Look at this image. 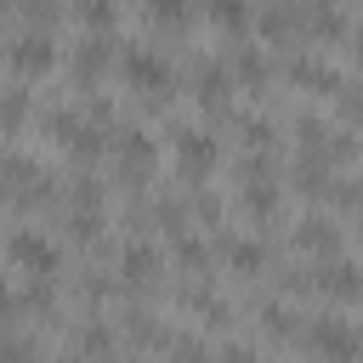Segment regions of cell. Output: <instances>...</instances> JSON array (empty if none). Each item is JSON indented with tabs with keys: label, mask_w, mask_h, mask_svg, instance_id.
Masks as SVG:
<instances>
[{
	"label": "cell",
	"mask_w": 363,
	"mask_h": 363,
	"mask_svg": "<svg viewBox=\"0 0 363 363\" xmlns=\"http://www.w3.org/2000/svg\"><path fill=\"white\" fill-rule=\"evenodd\" d=\"M102 159H108V170H113L119 182L147 187V182H153V170H159V142H153L142 125H113V130H108Z\"/></svg>",
	"instance_id": "6da1fadb"
},
{
	"label": "cell",
	"mask_w": 363,
	"mask_h": 363,
	"mask_svg": "<svg viewBox=\"0 0 363 363\" xmlns=\"http://www.w3.org/2000/svg\"><path fill=\"white\" fill-rule=\"evenodd\" d=\"M108 363H147V357H142V352H113Z\"/></svg>",
	"instance_id": "4316f807"
},
{
	"label": "cell",
	"mask_w": 363,
	"mask_h": 363,
	"mask_svg": "<svg viewBox=\"0 0 363 363\" xmlns=\"http://www.w3.org/2000/svg\"><path fill=\"white\" fill-rule=\"evenodd\" d=\"M113 34H79L74 40V51H68V68H74V79L85 85V79H102L108 68H113Z\"/></svg>",
	"instance_id": "9c48e42d"
},
{
	"label": "cell",
	"mask_w": 363,
	"mask_h": 363,
	"mask_svg": "<svg viewBox=\"0 0 363 363\" xmlns=\"http://www.w3.org/2000/svg\"><path fill=\"white\" fill-rule=\"evenodd\" d=\"M113 62H119V74H125V85H130L136 96L164 102V96L176 91V62H170L164 51H153V45H130V51H119Z\"/></svg>",
	"instance_id": "277c9868"
},
{
	"label": "cell",
	"mask_w": 363,
	"mask_h": 363,
	"mask_svg": "<svg viewBox=\"0 0 363 363\" xmlns=\"http://www.w3.org/2000/svg\"><path fill=\"white\" fill-rule=\"evenodd\" d=\"M45 363H85L79 352H57V357H45Z\"/></svg>",
	"instance_id": "83f0119b"
},
{
	"label": "cell",
	"mask_w": 363,
	"mask_h": 363,
	"mask_svg": "<svg viewBox=\"0 0 363 363\" xmlns=\"http://www.w3.org/2000/svg\"><path fill=\"white\" fill-rule=\"evenodd\" d=\"M238 204H244L255 221H272V216H278V187H272V176H267V182H244V187H238Z\"/></svg>",
	"instance_id": "ac0fdd59"
},
{
	"label": "cell",
	"mask_w": 363,
	"mask_h": 363,
	"mask_svg": "<svg viewBox=\"0 0 363 363\" xmlns=\"http://www.w3.org/2000/svg\"><path fill=\"white\" fill-rule=\"evenodd\" d=\"M193 96H199V108L216 113V119L233 108V79H227V62H221V57H204V62L193 68Z\"/></svg>",
	"instance_id": "ba28073f"
},
{
	"label": "cell",
	"mask_w": 363,
	"mask_h": 363,
	"mask_svg": "<svg viewBox=\"0 0 363 363\" xmlns=\"http://www.w3.org/2000/svg\"><path fill=\"white\" fill-rule=\"evenodd\" d=\"M23 119H28V91H23V85L0 91V136H17Z\"/></svg>",
	"instance_id": "7402d4cb"
},
{
	"label": "cell",
	"mask_w": 363,
	"mask_h": 363,
	"mask_svg": "<svg viewBox=\"0 0 363 363\" xmlns=\"http://www.w3.org/2000/svg\"><path fill=\"white\" fill-rule=\"evenodd\" d=\"M295 244H301V250H318V255H340V250H346V233H340L329 216H301V221H295Z\"/></svg>",
	"instance_id": "5bb4252c"
},
{
	"label": "cell",
	"mask_w": 363,
	"mask_h": 363,
	"mask_svg": "<svg viewBox=\"0 0 363 363\" xmlns=\"http://www.w3.org/2000/svg\"><path fill=\"white\" fill-rule=\"evenodd\" d=\"M261 329L278 335V340H295V335H301V318H295L289 301H261Z\"/></svg>",
	"instance_id": "ffe728a7"
},
{
	"label": "cell",
	"mask_w": 363,
	"mask_h": 363,
	"mask_svg": "<svg viewBox=\"0 0 363 363\" xmlns=\"http://www.w3.org/2000/svg\"><path fill=\"white\" fill-rule=\"evenodd\" d=\"M0 255H6L17 272H28V278H57V272H62V244H57L45 227H28V221L0 238Z\"/></svg>",
	"instance_id": "3957f363"
},
{
	"label": "cell",
	"mask_w": 363,
	"mask_h": 363,
	"mask_svg": "<svg viewBox=\"0 0 363 363\" xmlns=\"http://www.w3.org/2000/svg\"><path fill=\"white\" fill-rule=\"evenodd\" d=\"M216 363H261V352H255L250 340H227V346L216 352Z\"/></svg>",
	"instance_id": "d4e9b609"
},
{
	"label": "cell",
	"mask_w": 363,
	"mask_h": 363,
	"mask_svg": "<svg viewBox=\"0 0 363 363\" xmlns=\"http://www.w3.org/2000/svg\"><path fill=\"white\" fill-rule=\"evenodd\" d=\"M221 62H227V79H233V91H238V85H244V91H261V85L272 79V57H267L261 45H233Z\"/></svg>",
	"instance_id": "30bf717a"
},
{
	"label": "cell",
	"mask_w": 363,
	"mask_h": 363,
	"mask_svg": "<svg viewBox=\"0 0 363 363\" xmlns=\"http://www.w3.org/2000/svg\"><path fill=\"white\" fill-rule=\"evenodd\" d=\"M204 11H210V23H221V28H244V23H250V0H204Z\"/></svg>",
	"instance_id": "cb8c5ba5"
},
{
	"label": "cell",
	"mask_w": 363,
	"mask_h": 363,
	"mask_svg": "<svg viewBox=\"0 0 363 363\" xmlns=\"http://www.w3.org/2000/svg\"><path fill=\"white\" fill-rule=\"evenodd\" d=\"M62 11H68L85 34H113V23H119V6H113V0H68Z\"/></svg>",
	"instance_id": "2e32d148"
},
{
	"label": "cell",
	"mask_w": 363,
	"mask_h": 363,
	"mask_svg": "<svg viewBox=\"0 0 363 363\" xmlns=\"http://www.w3.org/2000/svg\"><path fill=\"white\" fill-rule=\"evenodd\" d=\"M68 352H79L85 363H108V357L119 352V329H113L108 318L91 312L85 323H74V346H68Z\"/></svg>",
	"instance_id": "8fae6325"
},
{
	"label": "cell",
	"mask_w": 363,
	"mask_h": 363,
	"mask_svg": "<svg viewBox=\"0 0 363 363\" xmlns=\"http://www.w3.org/2000/svg\"><path fill=\"white\" fill-rule=\"evenodd\" d=\"M11 318H17V289L0 278V323H11Z\"/></svg>",
	"instance_id": "484cf974"
},
{
	"label": "cell",
	"mask_w": 363,
	"mask_h": 363,
	"mask_svg": "<svg viewBox=\"0 0 363 363\" xmlns=\"http://www.w3.org/2000/svg\"><path fill=\"white\" fill-rule=\"evenodd\" d=\"M301 335H306V346L318 352V363H357V329H352V318L323 312V318H312Z\"/></svg>",
	"instance_id": "8992f818"
},
{
	"label": "cell",
	"mask_w": 363,
	"mask_h": 363,
	"mask_svg": "<svg viewBox=\"0 0 363 363\" xmlns=\"http://www.w3.org/2000/svg\"><path fill=\"white\" fill-rule=\"evenodd\" d=\"M221 255H227V267H233V272H244V278L267 272V261H272V250H267L261 238H250V233H238V238H221Z\"/></svg>",
	"instance_id": "9a60e30c"
},
{
	"label": "cell",
	"mask_w": 363,
	"mask_h": 363,
	"mask_svg": "<svg viewBox=\"0 0 363 363\" xmlns=\"http://www.w3.org/2000/svg\"><path fill=\"white\" fill-rule=\"evenodd\" d=\"M170 159H176V176L204 187L216 170H221V142L204 130V125H187V119H170Z\"/></svg>",
	"instance_id": "7a4b0ae2"
},
{
	"label": "cell",
	"mask_w": 363,
	"mask_h": 363,
	"mask_svg": "<svg viewBox=\"0 0 363 363\" xmlns=\"http://www.w3.org/2000/svg\"><path fill=\"white\" fill-rule=\"evenodd\" d=\"M284 79H289V85H301V91H318V96L346 85V79H340V74H335L323 57H306V51H295V57L284 62Z\"/></svg>",
	"instance_id": "7c38bea8"
},
{
	"label": "cell",
	"mask_w": 363,
	"mask_h": 363,
	"mask_svg": "<svg viewBox=\"0 0 363 363\" xmlns=\"http://www.w3.org/2000/svg\"><path fill=\"white\" fill-rule=\"evenodd\" d=\"M164 352H170L176 363H216L210 340H204V335H193V329H182V335L170 329V335H164Z\"/></svg>",
	"instance_id": "d6986e66"
},
{
	"label": "cell",
	"mask_w": 363,
	"mask_h": 363,
	"mask_svg": "<svg viewBox=\"0 0 363 363\" xmlns=\"http://www.w3.org/2000/svg\"><path fill=\"white\" fill-rule=\"evenodd\" d=\"M159 272H164V250L153 238H125L119 244V284L147 289V284H159Z\"/></svg>",
	"instance_id": "52a82bcc"
},
{
	"label": "cell",
	"mask_w": 363,
	"mask_h": 363,
	"mask_svg": "<svg viewBox=\"0 0 363 363\" xmlns=\"http://www.w3.org/2000/svg\"><path fill=\"white\" fill-rule=\"evenodd\" d=\"M0 57H6V68H11L17 79H45V74L57 68V40H51L45 28H17Z\"/></svg>",
	"instance_id": "5b68a950"
},
{
	"label": "cell",
	"mask_w": 363,
	"mask_h": 363,
	"mask_svg": "<svg viewBox=\"0 0 363 363\" xmlns=\"http://www.w3.org/2000/svg\"><path fill=\"white\" fill-rule=\"evenodd\" d=\"M0 363H45V346L23 329H6L0 335Z\"/></svg>",
	"instance_id": "44dd1931"
},
{
	"label": "cell",
	"mask_w": 363,
	"mask_h": 363,
	"mask_svg": "<svg viewBox=\"0 0 363 363\" xmlns=\"http://www.w3.org/2000/svg\"><path fill=\"white\" fill-rule=\"evenodd\" d=\"M312 289H323V295H335L340 306H352V301H357V267H352L346 255L318 261V267H312Z\"/></svg>",
	"instance_id": "4fadbf2b"
},
{
	"label": "cell",
	"mask_w": 363,
	"mask_h": 363,
	"mask_svg": "<svg viewBox=\"0 0 363 363\" xmlns=\"http://www.w3.org/2000/svg\"><path fill=\"white\" fill-rule=\"evenodd\" d=\"M193 6L199 0H147V17L164 23V28H187L193 23Z\"/></svg>",
	"instance_id": "603a6c76"
},
{
	"label": "cell",
	"mask_w": 363,
	"mask_h": 363,
	"mask_svg": "<svg viewBox=\"0 0 363 363\" xmlns=\"http://www.w3.org/2000/svg\"><path fill=\"white\" fill-rule=\"evenodd\" d=\"M170 255L187 267V278H210V244H204L193 227H182V233L170 238Z\"/></svg>",
	"instance_id": "e0dca14e"
}]
</instances>
